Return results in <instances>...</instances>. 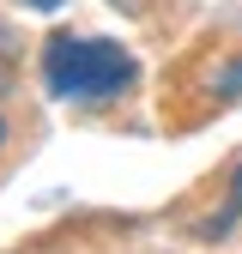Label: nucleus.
Instances as JSON below:
<instances>
[{
	"mask_svg": "<svg viewBox=\"0 0 242 254\" xmlns=\"http://www.w3.org/2000/svg\"><path fill=\"white\" fill-rule=\"evenodd\" d=\"M43 85L60 103H109L133 85V55L109 37H49Z\"/></svg>",
	"mask_w": 242,
	"mask_h": 254,
	"instance_id": "1",
	"label": "nucleus"
},
{
	"mask_svg": "<svg viewBox=\"0 0 242 254\" xmlns=\"http://www.w3.org/2000/svg\"><path fill=\"white\" fill-rule=\"evenodd\" d=\"M224 188H230V194H224V206L200 224V242H218V236H230V230L242 224V157H236V170H230V182H224Z\"/></svg>",
	"mask_w": 242,
	"mask_h": 254,
	"instance_id": "2",
	"label": "nucleus"
},
{
	"mask_svg": "<svg viewBox=\"0 0 242 254\" xmlns=\"http://www.w3.org/2000/svg\"><path fill=\"white\" fill-rule=\"evenodd\" d=\"M18 6H37V12H55L60 0H18Z\"/></svg>",
	"mask_w": 242,
	"mask_h": 254,
	"instance_id": "3",
	"label": "nucleus"
},
{
	"mask_svg": "<svg viewBox=\"0 0 242 254\" xmlns=\"http://www.w3.org/2000/svg\"><path fill=\"white\" fill-rule=\"evenodd\" d=\"M0 139H6V121H0Z\"/></svg>",
	"mask_w": 242,
	"mask_h": 254,
	"instance_id": "4",
	"label": "nucleus"
}]
</instances>
